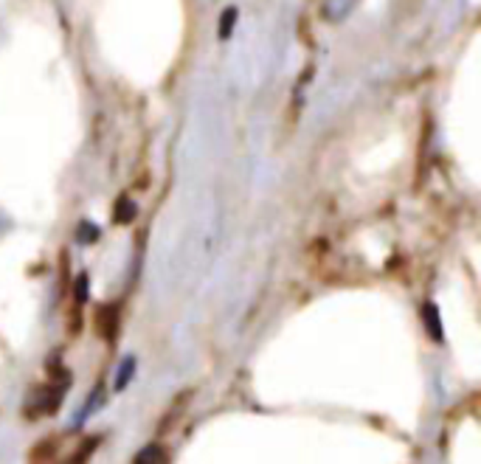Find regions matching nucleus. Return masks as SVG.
I'll use <instances>...</instances> for the list:
<instances>
[{
	"label": "nucleus",
	"mask_w": 481,
	"mask_h": 464,
	"mask_svg": "<svg viewBox=\"0 0 481 464\" xmlns=\"http://www.w3.org/2000/svg\"><path fill=\"white\" fill-rule=\"evenodd\" d=\"M65 388H68V374L62 371L60 380H48V383L37 385V388L29 394V400H26V405H23V414H26L29 419H40V416L57 414L60 405H62Z\"/></svg>",
	"instance_id": "obj_1"
},
{
	"label": "nucleus",
	"mask_w": 481,
	"mask_h": 464,
	"mask_svg": "<svg viewBox=\"0 0 481 464\" xmlns=\"http://www.w3.org/2000/svg\"><path fill=\"white\" fill-rule=\"evenodd\" d=\"M116 329H118V307L116 304H104L96 310V332L104 338V341H113L116 338Z\"/></svg>",
	"instance_id": "obj_2"
},
{
	"label": "nucleus",
	"mask_w": 481,
	"mask_h": 464,
	"mask_svg": "<svg viewBox=\"0 0 481 464\" xmlns=\"http://www.w3.org/2000/svg\"><path fill=\"white\" fill-rule=\"evenodd\" d=\"M102 444V436H90V439H85L71 456H65L60 464H88L90 461V456H93V450Z\"/></svg>",
	"instance_id": "obj_3"
},
{
	"label": "nucleus",
	"mask_w": 481,
	"mask_h": 464,
	"mask_svg": "<svg viewBox=\"0 0 481 464\" xmlns=\"http://www.w3.org/2000/svg\"><path fill=\"white\" fill-rule=\"evenodd\" d=\"M163 461H166V450H163L158 442H152V444H147V447L135 456L133 464H163Z\"/></svg>",
	"instance_id": "obj_4"
},
{
	"label": "nucleus",
	"mask_w": 481,
	"mask_h": 464,
	"mask_svg": "<svg viewBox=\"0 0 481 464\" xmlns=\"http://www.w3.org/2000/svg\"><path fill=\"white\" fill-rule=\"evenodd\" d=\"M133 371H135V357H124V366L118 369V377H116V388L118 391L133 380Z\"/></svg>",
	"instance_id": "obj_5"
},
{
	"label": "nucleus",
	"mask_w": 481,
	"mask_h": 464,
	"mask_svg": "<svg viewBox=\"0 0 481 464\" xmlns=\"http://www.w3.org/2000/svg\"><path fill=\"white\" fill-rule=\"evenodd\" d=\"M133 217H135V203H130L127 197H121L118 205H116V222H130Z\"/></svg>",
	"instance_id": "obj_6"
},
{
	"label": "nucleus",
	"mask_w": 481,
	"mask_h": 464,
	"mask_svg": "<svg viewBox=\"0 0 481 464\" xmlns=\"http://www.w3.org/2000/svg\"><path fill=\"white\" fill-rule=\"evenodd\" d=\"M425 318H428V332H431V338H439L442 332H439V315H436V307L433 304H425Z\"/></svg>",
	"instance_id": "obj_7"
},
{
	"label": "nucleus",
	"mask_w": 481,
	"mask_h": 464,
	"mask_svg": "<svg viewBox=\"0 0 481 464\" xmlns=\"http://www.w3.org/2000/svg\"><path fill=\"white\" fill-rule=\"evenodd\" d=\"M231 20H236V9H225V15H222V29H219V37H228V32H231Z\"/></svg>",
	"instance_id": "obj_8"
}]
</instances>
